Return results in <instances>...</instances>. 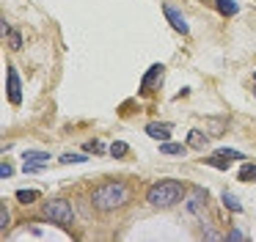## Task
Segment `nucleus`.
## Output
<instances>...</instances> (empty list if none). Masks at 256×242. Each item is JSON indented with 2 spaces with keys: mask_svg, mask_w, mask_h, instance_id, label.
I'll use <instances>...</instances> for the list:
<instances>
[{
  "mask_svg": "<svg viewBox=\"0 0 256 242\" xmlns=\"http://www.w3.org/2000/svg\"><path fill=\"white\" fill-rule=\"evenodd\" d=\"M223 206H228L232 212H242V204H240L232 192H223Z\"/></svg>",
  "mask_w": 256,
  "mask_h": 242,
  "instance_id": "4468645a",
  "label": "nucleus"
},
{
  "mask_svg": "<svg viewBox=\"0 0 256 242\" xmlns=\"http://www.w3.org/2000/svg\"><path fill=\"white\" fill-rule=\"evenodd\" d=\"M254 82H256V72H254Z\"/></svg>",
  "mask_w": 256,
  "mask_h": 242,
  "instance_id": "b1692460",
  "label": "nucleus"
},
{
  "mask_svg": "<svg viewBox=\"0 0 256 242\" xmlns=\"http://www.w3.org/2000/svg\"><path fill=\"white\" fill-rule=\"evenodd\" d=\"M146 135L154 138V140H168V135H171V124H157V121H152V124H146Z\"/></svg>",
  "mask_w": 256,
  "mask_h": 242,
  "instance_id": "6e6552de",
  "label": "nucleus"
},
{
  "mask_svg": "<svg viewBox=\"0 0 256 242\" xmlns=\"http://www.w3.org/2000/svg\"><path fill=\"white\" fill-rule=\"evenodd\" d=\"M254 94H256V91H254Z\"/></svg>",
  "mask_w": 256,
  "mask_h": 242,
  "instance_id": "393cba45",
  "label": "nucleus"
},
{
  "mask_svg": "<svg viewBox=\"0 0 256 242\" xmlns=\"http://www.w3.org/2000/svg\"><path fill=\"white\" fill-rule=\"evenodd\" d=\"M39 198V190H17V201L20 204H34Z\"/></svg>",
  "mask_w": 256,
  "mask_h": 242,
  "instance_id": "f8f14e48",
  "label": "nucleus"
},
{
  "mask_svg": "<svg viewBox=\"0 0 256 242\" xmlns=\"http://www.w3.org/2000/svg\"><path fill=\"white\" fill-rule=\"evenodd\" d=\"M127 201H130V190L124 182H105L91 192V204L100 212H113V209L124 206Z\"/></svg>",
  "mask_w": 256,
  "mask_h": 242,
  "instance_id": "f03ea898",
  "label": "nucleus"
},
{
  "mask_svg": "<svg viewBox=\"0 0 256 242\" xmlns=\"http://www.w3.org/2000/svg\"><path fill=\"white\" fill-rule=\"evenodd\" d=\"M42 212H44L47 220H52V223H58V226H69V223L74 220L72 206H69L64 198H50V201H44Z\"/></svg>",
  "mask_w": 256,
  "mask_h": 242,
  "instance_id": "7ed1b4c3",
  "label": "nucleus"
},
{
  "mask_svg": "<svg viewBox=\"0 0 256 242\" xmlns=\"http://www.w3.org/2000/svg\"><path fill=\"white\" fill-rule=\"evenodd\" d=\"M206 206V190L204 187H190L188 190V212L190 214H201Z\"/></svg>",
  "mask_w": 256,
  "mask_h": 242,
  "instance_id": "39448f33",
  "label": "nucleus"
},
{
  "mask_svg": "<svg viewBox=\"0 0 256 242\" xmlns=\"http://www.w3.org/2000/svg\"><path fill=\"white\" fill-rule=\"evenodd\" d=\"M8 99H12L14 104L22 102V86H20V74H17V69H12V66H8Z\"/></svg>",
  "mask_w": 256,
  "mask_h": 242,
  "instance_id": "0eeeda50",
  "label": "nucleus"
},
{
  "mask_svg": "<svg viewBox=\"0 0 256 242\" xmlns=\"http://www.w3.org/2000/svg\"><path fill=\"white\" fill-rule=\"evenodd\" d=\"M8 226V212H6V204H0V228Z\"/></svg>",
  "mask_w": 256,
  "mask_h": 242,
  "instance_id": "6ab92c4d",
  "label": "nucleus"
},
{
  "mask_svg": "<svg viewBox=\"0 0 256 242\" xmlns=\"http://www.w3.org/2000/svg\"><path fill=\"white\" fill-rule=\"evenodd\" d=\"M162 11H166V16H168V22H171L174 25V30H179V33H188L190 30V25H188V20H184L182 14H179L176 8H174V6H162Z\"/></svg>",
  "mask_w": 256,
  "mask_h": 242,
  "instance_id": "423d86ee",
  "label": "nucleus"
},
{
  "mask_svg": "<svg viewBox=\"0 0 256 242\" xmlns=\"http://www.w3.org/2000/svg\"><path fill=\"white\" fill-rule=\"evenodd\" d=\"M130 152V146L124 140H116V143H110V154L113 157H124V154Z\"/></svg>",
  "mask_w": 256,
  "mask_h": 242,
  "instance_id": "dca6fc26",
  "label": "nucleus"
},
{
  "mask_svg": "<svg viewBox=\"0 0 256 242\" xmlns=\"http://www.w3.org/2000/svg\"><path fill=\"white\" fill-rule=\"evenodd\" d=\"M58 160H61V165H72V162H86L88 157H83V154H64Z\"/></svg>",
  "mask_w": 256,
  "mask_h": 242,
  "instance_id": "a211bd4d",
  "label": "nucleus"
},
{
  "mask_svg": "<svg viewBox=\"0 0 256 242\" xmlns=\"http://www.w3.org/2000/svg\"><path fill=\"white\" fill-rule=\"evenodd\" d=\"M12 174H14V168H12L8 162H3V165H0V179H8Z\"/></svg>",
  "mask_w": 256,
  "mask_h": 242,
  "instance_id": "412c9836",
  "label": "nucleus"
},
{
  "mask_svg": "<svg viewBox=\"0 0 256 242\" xmlns=\"http://www.w3.org/2000/svg\"><path fill=\"white\" fill-rule=\"evenodd\" d=\"M160 152H162V154H184V146H182V143H168V140H162Z\"/></svg>",
  "mask_w": 256,
  "mask_h": 242,
  "instance_id": "2eb2a0df",
  "label": "nucleus"
},
{
  "mask_svg": "<svg viewBox=\"0 0 256 242\" xmlns=\"http://www.w3.org/2000/svg\"><path fill=\"white\" fill-rule=\"evenodd\" d=\"M188 196L184 184L179 179H162V182H154V184L146 190V201L152 206H160V209H168V206H176L182 198Z\"/></svg>",
  "mask_w": 256,
  "mask_h": 242,
  "instance_id": "f257e3e1",
  "label": "nucleus"
},
{
  "mask_svg": "<svg viewBox=\"0 0 256 242\" xmlns=\"http://www.w3.org/2000/svg\"><path fill=\"white\" fill-rule=\"evenodd\" d=\"M228 240H234V242H242V240H245V234H242V231H237V228H234V231H228Z\"/></svg>",
  "mask_w": 256,
  "mask_h": 242,
  "instance_id": "4be33fe9",
  "label": "nucleus"
},
{
  "mask_svg": "<svg viewBox=\"0 0 256 242\" xmlns=\"http://www.w3.org/2000/svg\"><path fill=\"white\" fill-rule=\"evenodd\" d=\"M188 146L190 148H204L206 146V135H204V132H198V130H193L188 135Z\"/></svg>",
  "mask_w": 256,
  "mask_h": 242,
  "instance_id": "9d476101",
  "label": "nucleus"
},
{
  "mask_svg": "<svg viewBox=\"0 0 256 242\" xmlns=\"http://www.w3.org/2000/svg\"><path fill=\"white\" fill-rule=\"evenodd\" d=\"M234 160H245V154L242 152H237V148H218L212 157H206V162L212 165V168H220V170H226L228 165L234 162Z\"/></svg>",
  "mask_w": 256,
  "mask_h": 242,
  "instance_id": "20e7f679",
  "label": "nucleus"
},
{
  "mask_svg": "<svg viewBox=\"0 0 256 242\" xmlns=\"http://www.w3.org/2000/svg\"><path fill=\"white\" fill-rule=\"evenodd\" d=\"M25 160H30V162H50V152H25Z\"/></svg>",
  "mask_w": 256,
  "mask_h": 242,
  "instance_id": "ddd939ff",
  "label": "nucleus"
},
{
  "mask_svg": "<svg viewBox=\"0 0 256 242\" xmlns=\"http://www.w3.org/2000/svg\"><path fill=\"white\" fill-rule=\"evenodd\" d=\"M157 74H162V66H160V64H154V66H152V72H149V74H146V80H144V86H140V88H144V91H146V88L152 86V80H154Z\"/></svg>",
  "mask_w": 256,
  "mask_h": 242,
  "instance_id": "f3484780",
  "label": "nucleus"
},
{
  "mask_svg": "<svg viewBox=\"0 0 256 242\" xmlns=\"http://www.w3.org/2000/svg\"><path fill=\"white\" fill-rule=\"evenodd\" d=\"M204 236H206V240H223L220 234H215V231H204Z\"/></svg>",
  "mask_w": 256,
  "mask_h": 242,
  "instance_id": "5701e85b",
  "label": "nucleus"
},
{
  "mask_svg": "<svg viewBox=\"0 0 256 242\" xmlns=\"http://www.w3.org/2000/svg\"><path fill=\"white\" fill-rule=\"evenodd\" d=\"M8 36H12V47H14V50L22 47V38H20V33H17V30H8Z\"/></svg>",
  "mask_w": 256,
  "mask_h": 242,
  "instance_id": "aec40b11",
  "label": "nucleus"
},
{
  "mask_svg": "<svg viewBox=\"0 0 256 242\" xmlns=\"http://www.w3.org/2000/svg\"><path fill=\"white\" fill-rule=\"evenodd\" d=\"M240 182H256V165L248 162L240 168Z\"/></svg>",
  "mask_w": 256,
  "mask_h": 242,
  "instance_id": "9b49d317",
  "label": "nucleus"
},
{
  "mask_svg": "<svg viewBox=\"0 0 256 242\" xmlns=\"http://www.w3.org/2000/svg\"><path fill=\"white\" fill-rule=\"evenodd\" d=\"M215 8L220 11L223 16H234L240 11V6L234 3V0H215Z\"/></svg>",
  "mask_w": 256,
  "mask_h": 242,
  "instance_id": "1a4fd4ad",
  "label": "nucleus"
}]
</instances>
